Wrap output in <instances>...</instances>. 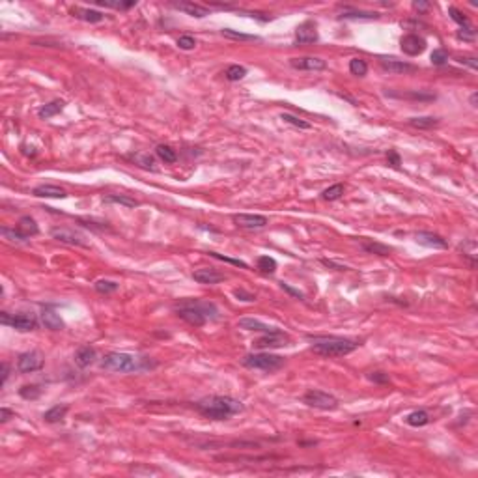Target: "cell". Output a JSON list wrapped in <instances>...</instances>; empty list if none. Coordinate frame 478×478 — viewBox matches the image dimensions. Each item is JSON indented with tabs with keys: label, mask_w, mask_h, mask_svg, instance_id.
<instances>
[{
	"label": "cell",
	"mask_w": 478,
	"mask_h": 478,
	"mask_svg": "<svg viewBox=\"0 0 478 478\" xmlns=\"http://www.w3.org/2000/svg\"><path fill=\"white\" fill-rule=\"evenodd\" d=\"M290 66L299 71H323L327 68V62L317 56H301L290 58Z\"/></svg>",
	"instance_id": "obj_11"
},
{
	"label": "cell",
	"mask_w": 478,
	"mask_h": 478,
	"mask_svg": "<svg viewBox=\"0 0 478 478\" xmlns=\"http://www.w3.org/2000/svg\"><path fill=\"white\" fill-rule=\"evenodd\" d=\"M288 334H284L282 331H273V333H265L262 338H258L254 342V347L258 349H273V347H284L288 346Z\"/></svg>",
	"instance_id": "obj_9"
},
{
	"label": "cell",
	"mask_w": 478,
	"mask_h": 478,
	"mask_svg": "<svg viewBox=\"0 0 478 478\" xmlns=\"http://www.w3.org/2000/svg\"><path fill=\"white\" fill-rule=\"evenodd\" d=\"M349 71H352L353 75L364 77L366 71H368V63L364 62L363 58H353V60H349Z\"/></svg>",
	"instance_id": "obj_39"
},
{
	"label": "cell",
	"mask_w": 478,
	"mask_h": 478,
	"mask_svg": "<svg viewBox=\"0 0 478 478\" xmlns=\"http://www.w3.org/2000/svg\"><path fill=\"white\" fill-rule=\"evenodd\" d=\"M458 38L463 41H472L474 40V30H472L471 26H463V28H460V32H458Z\"/></svg>",
	"instance_id": "obj_48"
},
{
	"label": "cell",
	"mask_w": 478,
	"mask_h": 478,
	"mask_svg": "<svg viewBox=\"0 0 478 478\" xmlns=\"http://www.w3.org/2000/svg\"><path fill=\"white\" fill-rule=\"evenodd\" d=\"M344 19H377L379 13L375 12H361V10H349V8H344V13L340 15Z\"/></svg>",
	"instance_id": "obj_32"
},
{
	"label": "cell",
	"mask_w": 478,
	"mask_h": 478,
	"mask_svg": "<svg viewBox=\"0 0 478 478\" xmlns=\"http://www.w3.org/2000/svg\"><path fill=\"white\" fill-rule=\"evenodd\" d=\"M93 288H95L98 294L109 295V294H114L116 290H118V282H114V280H107V278H101V280H98V282L93 284Z\"/></svg>",
	"instance_id": "obj_35"
},
{
	"label": "cell",
	"mask_w": 478,
	"mask_h": 478,
	"mask_svg": "<svg viewBox=\"0 0 478 478\" xmlns=\"http://www.w3.org/2000/svg\"><path fill=\"white\" fill-rule=\"evenodd\" d=\"M476 103H478V92H474L471 95V107H474V109H476V107H478Z\"/></svg>",
	"instance_id": "obj_59"
},
{
	"label": "cell",
	"mask_w": 478,
	"mask_h": 478,
	"mask_svg": "<svg viewBox=\"0 0 478 478\" xmlns=\"http://www.w3.org/2000/svg\"><path fill=\"white\" fill-rule=\"evenodd\" d=\"M396 98H407V99H415V101H433L435 95H433V93H422V92H409V93H398Z\"/></svg>",
	"instance_id": "obj_44"
},
{
	"label": "cell",
	"mask_w": 478,
	"mask_h": 478,
	"mask_svg": "<svg viewBox=\"0 0 478 478\" xmlns=\"http://www.w3.org/2000/svg\"><path fill=\"white\" fill-rule=\"evenodd\" d=\"M379 66L381 70L387 71V73H394V75H407V73H413L417 71V68L413 63L403 62V60H396V58H379Z\"/></svg>",
	"instance_id": "obj_12"
},
{
	"label": "cell",
	"mask_w": 478,
	"mask_h": 478,
	"mask_svg": "<svg viewBox=\"0 0 478 478\" xmlns=\"http://www.w3.org/2000/svg\"><path fill=\"white\" fill-rule=\"evenodd\" d=\"M15 331L19 333H28V331H36L38 329V320L32 314H15L10 323Z\"/></svg>",
	"instance_id": "obj_17"
},
{
	"label": "cell",
	"mask_w": 478,
	"mask_h": 478,
	"mask_svg": "<svg viewBox=\"0 0 478 478\" xmlns=\"http://www.w3.org/2000/svg\"><path fill=\"white\" fill-rule=\"evenodd\" d=\"M17 230L24 239H28V237L36 236V234L40 232V228H38V225H36V220L32 219V217H21L17 225Z\"/></svg>",
	"instance_id": "obj_25"
},
{
	"label": "cell",
	"mask_w": 478,
	"mask_h": 478,
	"mask_svg": "<svg viewBox=\"0 0 478 478\" xmlns=\"http://www.w3.org/2000/svg\"><path fill=\"white\" fill-rule=\"evenodd\" d=\"M196 411L211 421H228L234 415H239L245 405L232 396H208L195 403Z\"/></svg>",
	"instance_id": "obj_1"
},
{
	"label": "cell",
	"mask_w": 478,
	"mask_h": 478,
	"mask_svg": "<svg viewBox=\"0 0 478 478\" xmlns=\"http://www.w3.org/2000/svg\"><path fill=\"white\" fill-rule=\"evenodd\" d=\"M361 248L364 252L375 254V256H391L392 248L389 245H383L379 241H374V239H363L361 241Z\"/></svg>",
	"instance_id": "obj_20"
},
{
	"label": "cell",
	"mask_w": 478,
	"mask_h": 478,
	"mask_svg": "<svg viewBox=\"0 0 478 478\" xmlns=\"http://www.w3.org/2000/svg\"><path fill=\"white\" fill-rule=\"evenodd\" d=\"M41 322H43V325H45L47 329H51V331H62V329L66 327V323H63L62 317L58 316L56 312L47 310V308L41 312Z\"/></svg>",
	"instance_id": "obj_24"
},
{
	"label": "cell",
	"mask_w": 478,
	"mask_h": 478,
	"mask_svg": "<svg viewBox=\"0 0 478 478\" xmlns=\"http://www.w3.org/2000/svg\"><path fill=\"white\" fill-rule=\"evenodd\" d=\"M43 364H45V361H43V357L38 352L21 353L17 359V370L21 374H32L36 370L43 368Z\"/></svg>",
	"instance_id": "obj_8"
},
{
	"label": "cell",
	"mask_w": 478,
	"mask_h": 478,
	"mask_svg": "<svg viewBox=\"0 0 478 478\" xmlns=\"http://www.w3.org/2000/svg\"><path fill=\"white\" fill-rule=\"evenodd\" d=\"M51 237L66 245H75V247H88V243L84 241V236H81L79 232L70 230V228H52Z\"/></svg>",
	"instance_id": "obj_10"
},
{
	"label": "cell",
	"mask_w": 478,
	"mask_h": 478,
	"mask_svg": "<svg viewBox=\"0 0 478 478\" xmlns=\"http://www.w3.org/2000/svg\"><path fill=\"white\" fill-rule=\"evenodd\" d=\"M234 225L243 228V230H260L267 226V217L265 215H254V213H237L232 217Z\"/></svg>",
	"instance_id": "obj_7"
},
{
	"label": "cell",
	"mask_w": 478,
	"mask_h": 478,
	"mask_svg": "<svg viewBox=\"0 0 478 478\" xmlns=\"http://www.w3.org/2000/svg\"><path fill=\"white\" fill-rule=\"evenodd\" d=\"M63 101L62 99H54V101H51V103L43 105L40 110H38V116H40L41 120H49V118H52V116H56L58 112H62L63 109Z\"/></svg>",
	"instance_id": "obj_26"
},
{
	"label": "cell",
	"mask_w": 478,
	"mask_h": 478,
	"mask_svg": "<svg viewBox=\"0 0 478 478\" xmlns=\"http://www.w3.org/2000/svg\"><path fill=\"white\" fill-rule=\"evenodd\" d=\"M280 120H284L286 123H290V125L297 127V129H310V127H312L308 121L301 120V118H297V116H294V114H290V112H282V114H280Z\"/></svg>",
	"instance_id": "obj_40"
},
{
	"label": "cell",
	"mask_w": 478,
	"mask_h": 478,
	"mask_svg": "<svg viewBox=\"0 0 478 478\" xmlns=\"http://www.w3.org/2000/svg\"><path fill=\"white\" fill-rule=\"evenodd\" d=\"M178 47L183 51H190L196 47V40L193 36H181V38H178Z\"/></svg>",
	"instance_id": "obj_46"
},
{
	"label": "cell",
	"mask_w": 478,
	"mask_h": 478,
	"mask_svg": "<svg viewBox=\"0 0 478 478\" xmlns=\"http://www.w3.org/2000/svg\"><path fill=\"white\" fill-rule=\"evenodd\" d=\"M32 193L41 198H66L68 196V193L58 185H38Z\"/></svg>",
	"instance_id": "obj_21"
},
{
	"label": "cell",
	"mask_w": 478,
	"mask_h": 478,
	"mask_svg": "<svg viewBox=\"0 0 478 478\" xmlns=\"http://www.w3.org/2000/svg\"><path fill=\"white\" fill-rule=\"evenodd\" d=\"M193 278H195L198 284H209V286H213V284L222 282L226 278V275L215 271L213 267H202V269L193 271Z\"/></svg>",
	"instance_id": "obj_15"
},
{
	"label": "cell",
	"mask_w": 478,
	"mask_h": 478,
	"mask_svg": "<svg viewBox=\"0 0 478 478\" xmlns=\"http://www.w3.org/2000/svg\"><path fill=\"white\" fill-rule=\"evenodd\" d=\"M312 342V352L322 357H344L359 347L357 340L342 336H308Z\"/></svg>",
	"instance_id": "obj_3"
},
{
	"label": "cell",
	"mask_w": 478,
	"mask_h": 478,
	"mask_svg": "<svg viewBox=\"0 0 478 478\" xmlns=\"http://www.w3.org/2000/svg\"><path fill=\"white\" fill-rule=\"evenodd\" d=\"M400 47H402V51L405 52L407 56H417V54L424 52V49H426V40L417 34H407L402 38Z\"/></svg>",
	"instance_id": "obj_13"
},
{
	"label": "cell",
	"mask_w": 478,
	"mask_h": 478,
	"mask_svg": "<svg viewBox=\"0 0 478 478\" xmlns=\"http://www.w3.org/2000/svg\"><path fill=\"white\" fill-rule=\"evenodd\" d=\"M155 366V363H151L150 359L146 357H137V355H129V353L121 352H109L101 359V368L103 370H112V372H121V374H137V372H144Z\"/></svg>",
	"instance_id": "obj_2"
},
{
	"label": "cell",
	"mask_w": 478,
	"mask_h": 478,
	"mask_svg": "<svg viewBox=\"0 0 478 478\" xmlns=\"http://www.w3.org/2000/svg\"><path fill=\"white\" fill-rule=\"evenodd\" d=\"M368 379L372 383H377V385H389L391 383L389 374H385V372H372V374H368Z\"/></svg>",
	"instance_id": "obj_45"
},
{
	"label": "cell",
	"mask_w": 478,
	"mask_h": 478,
	"mask_svg": "<svg viewBox=\"0 0 478 478\" xmlns=\"http://www.w3.org/2000/svg\"><path fill=\"white\" fill-rule=\"evenodd\" d=\"M220 34L225 36V38H230V40H239V41H260L258 36H252V34H243V32H237V30H232V28H225Z\"/></svg>",
	"instance_id": "obj_38"
},
{
	"label": "cell",
	"mask_w": 478,
	"mask_h": 478,
	"mask_svg": "<svg viewBox=\"0 0 478 478\" xmlns=\"http://www.w3.org/2000/svg\"><path fill=\"white\" fill-rule=\"evenodd\" d=\"M387 163H389L392 168H400L402 159H400V155H398L396 150H389V153H387Z\"/></svg>",
	"instance_id": "obj_47"
},
{
	"label": "cell",
	"mask_w": 478,
	"mask_h": 478,
	"mask_svg": "<svg viewBox=\"0 0 478 478\" xmlns=\"http://www.w3.org/2000/svg\"><path fill=\"white\" fill-rule=\"evenodd\" d=\"M0 322L4 323V325H10V323H12V317L8 316V312H0Z\"/></svg>",
	"instance_id": "obj_58"
},
{
	"label": "cell",
	"mask_w": 478,
	"mask_h": 478,
	"mask_svg": "<svg viewBox=\"0 0 478 478\" xmlns=\"http://www.w3.org/2000/svg\"><path fill=\"white\" fill-rule=\"evenodd\" d=\"M243 366L262 372H277L284 366V357L273 355V353H250L243 357Z\"/></svg>",
	"instance_id": "obj_5"
},
{
	"label": "cell",
	"mask_w": 478,
	"mask_h": 478,
	"mask_svg": "<svg viewBox=\"0 0 478 478\" xmlns=\"http://www.w3.org/2000/svg\"><path fill=\"white\" fill-rule=\"evenodd\" d=\"M449 15H450V19L454 21V23H458L463 28V26H469V19H467V15L463 12H460L458 8H454V6H450L449 8Z\"/></svg>",
	"instance_id": "obj_41"
},
{
	"label": "cell",
	"mask_w": 478,
	"mask_h": 478,
	"mask_svg": "<svg viewBox=\"0 0 478 478\" xmlns=\"http://www.w3.org/2000/svg\"><path fill=\"white\" fill-rule=\"evenodd\" d=\"M95 361V349L90 346H82L75 353V364L79 368H88Z\"/></svg>",
	"instance_id": "obj_22"
},
{
	"label": "cell",
	"mask_w": 478,
	"mask_h": 478,
	"mask_svg": "<svg viewBox=\"0 0 478 478\" xmlns=\"http://www.w3.org/2000/svg\"><path fill=\"white\" fill-rule=\"evenodd\" d=\"M209 256H211V258H215V260H220V262H226V264L236 265V267H241V269H248V264H245L243 260L228 258V256H222V254H219V252H209Z\"/></svg>",
	"instance_id": "obj_42"
},
{
	"label": "cell",
	"mask_w": 478,
	"mask_h": 478,
	"mask_svg": "<svg viewBox=\"0 0 478 478\" xmlns=\"http://www.w3.org/2000/svg\"><path fill=\"white\" fill-rule=\"evenodd\" d=\"M71 15L77 19H82V21H86V23H101L105 19V15L101 12L88 10V8H73V10H71Z\"/></svg>",
	"instance_id": "obj_23"
},
{
	"label": "cell",
	"mask_w": 478,
	"mask_h": 478,
	"mask_svg": "<svg viewBox=\"0 0 478 478\" xmlns=\"http://www.w3.org/2000/svg\"><path fill=\"white\" fill-rule=\"evenodd\" d=\"M342 195H344V185H342V183H334V185H331L329 189L323 190L322 198H323V200H327V202H333V200H338Z\"/></svg>",
	"instance_id": "obj_36"
},
{
	"label": "cell",
	"mask_w": 478,
	"mask_h": 478,
	"mask_svg": "<svg viewBox=\"0 0 478 478\" xmlns=\"http://www.w3.org/2000/svg\"><path fill=\"white\" fill-rule=\"evenodd\" d=\"M41 392H43V389L40 385H23L19 389V396L24 398V400H38L41 396Z\"/></svg>",
	"instance_id": "obj_33"
},
{
	"label": "cell",
	"mask_w": 478,
	"mask_h": 478,
	"mask_svg": "<svg viewBox=\"0 0 478 478\" xmlns=\"http://www.w3.org/2000/svg\"><path fill=\"white\" fill-rule=\"evenodd\" d=\"M413 8H415L417 12H428V10H430V4H428V2H417L415 0V2H413Z\"/></svg>",
	"instance_id": "obj_56"
},
{
	"label": "cell",
	"mask_w": 478,
	"mask_h": 478,
	"mask_svg": "<svg viewBox=\"0 0 478 478\" xmlns=\"http://www.w3.org/2000/svg\"><path fill=\"white\" fill-rule=\"evenodd\" d=\"M317 40H320V36H317L316 24L312 23V21L299 24L297 30H295V41L299 45H310V43H316Z\"/></svg>",
	"instance_id": "obj_14"
},
{
	"label": "cell",
	"mask_w": 478,
	"mask_h": 478,
	"mask_svg": "<svg viewBox=\"0 0 478 478\" xmlns=\"http://www.w3.org/2000/svg\"><path fill=\"white\" fill-rule=\"evenodd\" d=\"M135 159H137V161H139L144 168H153V157L151 155H137Z\"/></svg>",
	"instance_id": "obj_53"
},
{
	"label": "cell",
	"mask_w": 478,
	"mask_h": 478,
	"mask_svg": "<svg viewBox=\"0 0 478 478\" xmlns=\"http://www.w3.org/2000/svg\"><path fill=\"white\" fill-rule=\"evenodd\" d=\"M176 314L193 327H202L209 316L217 314V308L211 303H185L176 308Z\"/></svg>",
	"instance_id": "obj_4"
},
{
	"label": "cell",
	"mask_w": 478,
	"mask_h": 478,
	"mask_svg": "<svg viewBox=\"0 0 478 478\" xmlns=\"http://www.w3.org/2000/svg\"><path fill=\"white\" fill-rule=\"evenodd\" d=\"M8 375H10V366H8V363H2V381H0V385L2 387L6 385Z\"/></svg>",
	"instance_id": "obj_55"
},
{
	"label": "cell",
	"mask_w": 478,
	"mask_h": 478,
	"mask_svg": "<svg viewBox=\"0 0 478 478\" xmlns=\"http://www.w3.org/2000/svg\"><path fill=\"white\" fill-rule=\"evenodd\" d=\"M258 269L265 275H273L277 271V260L271 256H260L258 258Z\"/></svg>",
	"instance_id": "obj_34"
},
{
	"label": "cell",
	"mask_w": 478,
	"mask_h": 478,
	"mask_svg": "<svg viewBox=\"0 0 478 478\" xmlns=\"http://www.w3.org/2000/svg\"><path fill=\"white\" fill-rule=\"evenodd\" d=\"M407 123L415 129H432V127L439 125V120L433 116H419V118H411Z\"/></svg>",
	"instance_id": "obj_30"
},
{
	"label": "cell",
	"mask_w": 478,
	"mask_h": 478,
	"mask_svg": "<svg viewBox=\"0 0 478 478\" xmlns=\"http://www.w3.org/2000/svg\"><path fill=\"white\" fill-rule=\"evenodd\" d=\"M430 60H432L433 66H444V63L449 62V52L444 51V49H435L432 52Z\"/></svg>",
	"instance_id": "obj_43"
},
{
	"label": "cell",
	"mask_w": 478,
	"mask_h": 478,
	"mask_svg": "<svg viewBox=\"0 0 478 478\" xmlns=\"http://www.w3.org/2000/svg\"><path fill=\"white\" fill-rule=\"evenodd\" d=\"M12 417H13V413L10 411V409H6V407L0 409V422H8Z\"/></svg>",
	"instance_id": "obj_54"
},
{
	"label": "cell",
	"mask_w": 478,
	"mask_h": 478,
	"mask_svg": "<svg viewBox=\"0 0 478 478\" xmlns=\"http://www.w3.org/2000/svg\"><path fill=\"white\" fill-rule=\"evenodd\" d=\"M176 10H179V12H185L187 15H190V17H196V19H202V17H208L209 15V10L206 6H200V4H195V2H176V4H172Z\"/></svg>",
	"instance_id": "obj_18"
},
{
	"label": "cell",
	"mask_w": 478,
	"mask_h": 478,
	"mask_svg": "<svg viewBox=\"0 0 478 478\" xmlns=\"http://www.w3.org/2000/svg\"><path fill=\"white\" fill-rule=\"evenodd\" d=\"M303 403H306L308 407L322 409V411H333V409L338 407V400H336L333 394L317 391V389L306 391L305 396H303Z\"/></svg>",
	"instance_id": "obj_6"
},
{
	"label": "cell",
	"mask_w": 478,
	"mask_h": 478,
	"mask_svg": "<svg viewBox=\"0 0 478 478\" xmlns=\"http://www.w3.org/2000/svg\"><path fill=\"white\" fill-rule=\"evenodd\" d=\"M415 239H417L419 245H422V247H430V248H447L449 247L447 239H443L439 234H433V232H417Z\"/></svg>",
	"instance_id": "obj_16"
},
{
	"label": "cell",
	"mask_w": 478,
	"mask_h": 478,
	"mask_svg": "<svg viewBox=\"0 0 478 478\" xmlns=\"http://www.w3.org/2000/svg\"><path fill=\"white\" fill-rule=\"evenodd\" d=\"M155 153H157V157L161 159L163 163H168V165H172V163H176L178 161V153L170 148V146H167V144H159L155 148Z\"/></svg>",
	"instance_id": "obj_31"
},
{
	"label": "cell",
	"mask_w": 478,
	"mask_h": 478,
	"mask_svg": "<svg viewBox=\"0 0 478 478\" xmlns=\"http://www.w3.org/2000/svg\"><path fill=\"white\" fill-rule=\"evenodd\" d=\"M245 75H247V70H245L243 66H237V63L230 66V68L225 71V77L228 79V81H232V82L241 81V79H245Z\"/></svg>",
	"instance_id": "obj_37"
},
{
	"label": "cell",
	"mask_w": 478,
	"mask_h": 478,
	"mask_svg": "<svg viewBox=\"0 0 478 478\" xmlns=\"http://www.w3.org/2000/svg\"><path fill=\"white\" fill-rule=\"evenodd\" d=\"M280 288L284 290V292H288L290 295H294V297H297V299H305V294L303 292H299V290H295V288H292L290 284H286V282H280Z\"/></svg>",
	"instance_id": "obj_51"
},
{
	"label": "cell",
	"mask_w": 478,
	"mask_h": 478,
	"mask_svg": "<svg viewBox=\"0 0 478 478\" xmlns=\"http://www.w3.org/2000/svg\"><path fill=\"white\" fill-rule=\"evenodd\" d=\"M105 204H118V206H123V208H139L140 202L131 198V196L125 195H107L103 198Z\"/></svg>",
	"instance_id": "obj_27"
},
{
	"label": "cell",
	"mask_w": 478,
	"mask_h": 478,
	"mask_svg": "<svg viewBox=\"0 0 478 478\" xmlns=\"http://www.w3.org/2000/svg\"><path fill=\"white\" fill-rule=\"evenodd\" d=\"M237 327L239 329H245V331H256V333H273V331H277V327H271V325H267V323L260 322V320H254V317H243V320H239L237 322Z\"/></svg>",
	"instance_id": "obj_19"
},
{
	"label": "cell",
	"mask_w": 478,
	"mask_h": 478,
	"mask_svg": "<svg viewBox=\"0 0 478 478\" xmlns=\"http://www.w3.org/2000/svg\"><path fill=\"white\" fill-rule=\"evenodd\" d=\"M432 421L430 419V415H428V411H424V409H419V411H413V413H409L407 417H405V422H407L409 426L413 428H422L426 426L428 422Z\"/></svg>",
	"instance_id": "obj_28"
},
{
	"label": "cell",
	"mask_w": 478,
	"mask_h": 478,
	"mask_svg": "<svg viewBox=\"0 0 478 478\" xmlns=\"http://www.w3.org/2000/svg\"><path fill=\"white\" fill-rule=\"evenodd\" d=\"M322 264L327 265V267H334L336 271H346L347 269L346 265H338V264H334V262H329V260H322Z\"/></svg>",
	"instance_id": "obj_57"
},
{
	"label": "cell",
	"mask_w": 478,
	"mask_h": 478,
	"mask_svg": "<svg viewBox=\"0 0 478 478\" xmlns=\"http://www.w3.org/2000/svg\"><path fill=\"white\" fill-rule=\"evenodd\" d=\"M2 234L8 237V239H12V241H26L21 234H19V230H10V228H2Z\"/></svg>",
	"instance_id": "obj_50"
},
{
	"label": "cell",
	"mask_w": 478,
	"mask_h": 478,
	"mask_svg": "<svg viewBox=\"0 0 478 478\" xmlns=\"http://www.w3.org/2000/svg\"><path fill=\"white\" fill-rule=\"evenodd\" d=\"M68 409H70L68 405H54V407H51L49 411L43 413V421L51 422V424L63 421V417L68 415Z\"/></svg>",
	"instance_id": "obj_29"
},
{
	"label": "cell",
	"mask_w": 478,
	"mask_h": 478,
	"mask_svg": "<svg viewBox=\"0 0 478 478\" xmlns=\"http://www.w3.org/2000/svg\"><path fill=\"white\" fill-rule=\"evenodd\" d=\"M234 294H236V297H237L239 301H247V303H252V301H256V295L247 294L245 290H236Z\"/></svg>",
	"instance_id": "obj_52"
},
{
	"label": "cell",
	"mask_w": 478,
	"mask_h": 478,
	"mask_svg": "<svg viewBox=\"0 0 478 478\" xmlns=\"http://www.w3.org/2000/svg\"><path fill=\"white\" fill-rule=\"evenodd\" d=\"M456 60L460 63H463V66H469L471 70H478V60L474 56H458Z\"/></svg>",
	"instance_id": "obj_49"
}]
</instances>
